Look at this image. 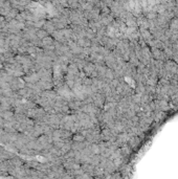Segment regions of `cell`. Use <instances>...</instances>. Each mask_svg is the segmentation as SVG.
I'll return each instance as SVG.
<instances>
[{
    "label": "cell",
    "mask_w": 178,
    "mask_h": 179,
    "mask_svg": "<svg viewBox=\"0 0 178 179\" xmlns=\"http://www.w3.org/2000/svg\"><path fill=\"white\" fill-rule=\"evenodd\" d=\"M37 35H38L39 38H44V37L46 36V33H45V31H39V33L37 34Z\"/></svg>",
    "instance_id": "6da1fadb"
}]
</instances>
